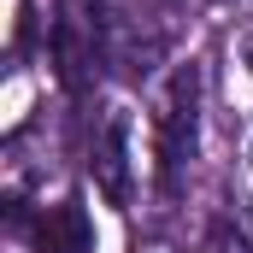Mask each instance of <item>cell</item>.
<instances>
[{
    "label": "cell",
    "mask_w": 253,
    "mask_h": 253,
    "mask_svg": "<svg viewBox=\"0 0 253 253\" xmlns=\"http://www.w3.org/2000/svg\"><path fill=\"white\" fill-rule=\"evenodd\" d=\"M194 141H200V71L183 65L159 106V189L165 194H177L183 165L194 159Z\"/></svg>",
    "instance_id": "6da1fadb"
},
{
    "label": "cell",
    "mask_w": 253,
    "mask_h": 253,
    "mask_svg": "<svg viewBox=\"0 0 253 253\" xmlns=\"http://www.w3.org/2000/svg\"><path fill=\"white\" fill-rule=\"evenodd\" d=\"M88 171H94V189L106 194L112 206H129V118L124 112H106V124L94 129Z\"/></svg>",
    "instance_id": "3957f363"
},
{
    "label": "cell",
    "mask_w": 253,
    "mask_h": 253,
    "mask_svg": "<svg viewBox=\"0 0 253 253\" xmlns=\"http://www.w3.org/2000/svg\"><path fill=\"white\" fill-rule=\"evenodd\" d=\"M106 59V18L88 6V0H59V18H53V71L71 94H83L94 83V71Z\"/></svg>",
    "instance_id": "7a4b0ae2"
},
{
    "label": "cell",
    "mask_w": 253,
    "mask_h": 253,
    "mask_svg": "<svg viewBox=\"0 0 253 253\" xmlns=\"http://www.w3.org/2000/svg\"><path fill=\"white\" fill-rule=\"evenodd\" d=\"M212 253H253V242L242 236V230H230V224H218V230H212Z\"/></svg>",
    "instance_id": "5b68a950"
},
{
    "label": "cell",
    "mask_w": 253,
    "mask_h": 253,
    "mask_svg": "<svg viewBox=\"0 0 253 253\" xmlns=\"http://www.w3.org/2000/svg\"><path fill=\"white\" fill-rule=\"evenodd\" d=\"M30 248L36 253H94V230H88V212L77 200H59V206H42V218L24 224Z\"/></svg>",
    "instance_id": "277c9868"
}]
</instances>
